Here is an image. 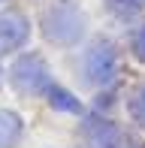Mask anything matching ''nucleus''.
I'll use <instances>...</instances> for the list:
<instances>
[{
    "mask_svg": "<svg viewBox=\"0 0 145 148\" xmlns=\"http://www.w3.org/2000/svg\"><path fill=\"white\" fill-rule=\"evenodd\" d=\"M42 27H45V36L51 42H76L82 36V15H79V9L72 3L61 0V3H55L49 9Z\"/></svg>",
    "mask_w": 145,
    "mask_h": 148,
    "instance_id": "nucleus-1",
    "label": "nucleus"
},
{
    "mask_svg": "<svg viewBox=\"0 0 145 148\" xmlns=\"http://www.w3.org/2000/svg\"><path fill=\"white\" fill-rule=\"evenodd\" d=\"M118 73V51L115 45L100 39L91 45V51L85 55V79L91 85H109Z\"/></svg>",
    "mask_w": 145,
    "mask_h": 148,
    "instance_id": "nucleus-2",
    "label": "nucleus"
},
{
    "mask_svg": "<svg viewBox=\"0 0 145 148\" xmlns=\"http://www.w3.org/2000/svg\"><path fill=\"white\" fill-rule=\"evenodd\" d=\"M12 82L15 88H21L24 94H39V91H51L49 88V66L42 58L36 55H24L15 60L12 66Z\"/></svg>",
    "mask_w": 145,
    "mask_h": 148,
    "instance_id": "nucleus-3",
    "label": "nucleus"
},
{
    "mask_svg": "<svg viewBox=\"0 0 145 148\" xmlns=\"http://www.w3.org/2000/svg\"><path fill=\"white\" fill-rule=\"evenodd\" d=\"M30 36V24L24 15H15V12H3L0 15V49H18L24 45Z\"/></svg>",
    "mask_w": 145,
    "mask_h": 148,
    "instance_id": "nucleus-4",
    "label": "nucleus"
},
{
    "mask_svg": "<svg viewBox=\"0 0 145 148\" xmlns=\"http://www.w3.org/2000/svg\"><path fill=\"white\" fill-rule=\"evenodd\" d=\"M85 136H88L91 148H127L121 130H118V127H112V124H106V121H88Z\"/></svg>",
    "mask_w": 145,
    "mask_h": 148,
    "instance_id": "nucleus-5",
    "label": "nucleus"
},
{
    "mask_svg": "<svg viewBox=\"0 0 145 148\" xmlns=\"http://www.w3.org/2000/svg\"><path fill=\"white\" fill-rule=\"evenodd\" d=\"M21 136V118L0 109V148H12Z\"/></svg>",
    "mask_w": 145,
    "mask_h": 148,
    "instance_id": "nucleus-6",
    "label": "nucleus"
},
{
    "mask_svg": "<svg viewBox=\"0 0 145 148\" xmlns=\"http://www.w3.org/2000/svg\"><path fill=\"white\" fill-rule=\"evenodd\" d=\"M49 97H51V103H55L57 109H67V112H79V100L72 97V94L61 91V88H51V91H49Z\"/></svg>",
    "mask_w": 145,
    "mask_h": 148,
    "instance_id": "nucleus-7",
    "label": "nucleus"
},
{
    "mask_svg": "<svg viewBox=\"0 0 145 148\" xmlns=\"http://www.w3.org/2000/svg\"><path fill=\"white\" fill-rule=\"evenodd\" d=\"M130 115L145 127V88H139L133 94V100H130Z\"/></svg>",
    "mask_w": 145,
    "mask_h": 148,
    "instance_id": "nucleus-8",
    "label": "nucleus"
},
{
    "mask_svg": "<svg viewBox=\"0 0 145 148\" xmlns=\"http://www.w3.org/2000/svg\"><path fill=\"white\" fill-rule=\"evenodd\" d=\"M133 55L139 60H145V27H139L133 33Z\"/></svg>",
    "mask_w": 145,
    "mask_h": 148,
    "instance_id": "nucleus-9",
    "label": "nucleus"
}]
</instances>
